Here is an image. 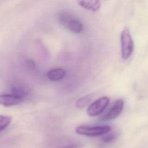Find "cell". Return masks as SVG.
<instances>
[{
  "instance_id": "9",
  "label": "cell",
  "mask_w": 148,
  "mask_h": 148,
  "mask_svg": "<svg viewBox=\"0 0 148 148\" xmlns=\"http://www.w3.org/2000/svg\"><path fill=\"white\" fill-rule=\"evenodd\" d=\"M12 94L23 98L28 94V90L27 88L22 84H16L12 86L11 88Z\"/></svg>"
},
{
  "instance_id": "13",
  "label": "cell",
  "mask_w": 148,
  "mask_h": 148,
  "mask_svg": "<svg viewBox=\"0 0 148 148\" xmlns=\"http://www.w3.org/2000/svg\"><path fill=\"white\" fill-rule=\"evenodd\" d=\"M61 148H83V145L80 143H73L64 146Z\"/></svg>"
},
{
  "instance_id": "2",
  "label": "cell",
  "mask_w": 148,
  "mask_h": 148,
  "mask_svg": "<svg viewBox=\"0 0 148 148\" xmlns=\"http://www.w3.org/2000/svg\"><path fill=\"white\" fill-rule=\"evenodd\" d=\"M121 53L122 58L128 59L132 54L134 50V41L130 29L125 28L121 33Z\"/></svg>"
},
{
  "instance_id": "8",
  "label": "cell",
  "mask_w": 148,
  "mask_h": 148,
  "mask_svg": "<svg viewBox=\"0 0 148 148\" xmlns=\"http://www.w3.org/2000/svg\"><path fill=\"white\" fill-rule=\"evenodd\" d=\"M66 75L65 71L62 68H55L49 71L47 76L51 81H58L62 79Z\"/></svg>"
},
{
  "instance_id": "3",
  "label": "cell",
  "mask_w": 148,
  "mask_h": 148,
  "mask_svg": "<svg viewBox=\"0 0 148 148\" xmlns=\"http://www.w3.org/2000/svg\"><path fill=\"white\" fill-rule=\"evenodd\" d=\"M112 128L108 125L102 126H88L80 125L75 128V132L82 135H85L90 137L98 136L103 135L110 132Z\"/></svg>"
},
{
  "instance_id": "14",
  "label": "cell",
  "mask_w": 148,
  "mask_h": 148,
  "mask_svg": "<svg viewBox=\"0 0 148 148\" xmlns=\"http://www.w3.org/2000/svg\"><path fill=\"white\" fill-rule=\"evenodd\" d=\"M27 64H28V66L31 68H35V64L34 63V62L31 60H28V62H27Z\"/></svg>"
},
{
  "instance_id": "4",
  "label": "cell",
  "mask_w": 148,
  "mask_h": 148,
  "mask_svg": "<svg viewBox=\"0 0 148 148\" xmlns=\"http://www.w3.org/2000/svg\"><path fill=\"white\" fill-rule=\"evenodd\" d=\"M109 102V98L108 97H102L92 103L87 109V113L88 116L94 117L100 114L108 106Z\"/></svg>"
},
{
  "instance_id": "1",
  "label": "cell",
  "mask_w": 148,
  "mask_h": 148,
  "mask_svg": "<svg viewBox=\"0 0 148 148\" xmlns=\"http://www.w3.org/2000/svg\"><path fill=\"white\" fill-rule=\"evenodd\" d=\"M59 21L64 27L74 33H80L83 31L82 22L74 16L66 12L61 13L59 16Z\"/></svg>"
},
{
  "instance_id": "12",
  "label": "cell",
  "mask_w": 148,
  "mask_h": 148,
  "mask_svg": "<svg viewBox=\"0 0 148 148\" xmlns=\"http://www.w3.org/2000/svg\"><path fill=\"white\" fill-rule=\"evenodd\" d=\"M108 132L107 134H105L101 138L102 142L104 143H110L114 141L118 136V134L116 132L109 133Z\"/></svg>"
},
{
  "instance_id": "6",
  "label": "cell",
  "mask_w": 148,
  "mask_h": 148,
  "mask_svg": "<svg viewBox=\"0 0 148 148\" xmlns=\"http://www.w3.org/2000/svg\"><path fill=\"white\" fill-rule=\"evenodd\" d=\"M23 101V98L13 94L0 95V105L5 106L17 105L22 103Z\"/></svg>"
},
{
  "instance_id": "10",
  "label": "cell",
  "mask_w": 148,
  "mask_h": 148,
  "mask_svg": "<svg viewBox=\"0 0 148 148\" xmlns=\"http://www.w3.org/2000/svg\"><path fill=\"white\" fill-rule=\"evenodd\" d=\"M94 94H88L83 96L82 97L79 98L76 102V106L77 108H83L86 106L94 98Z\"/></svg>"
},
{
  "instance_id": "5",
  "label": "cell",
  "mask_w": 148,
  "mask_h": 148,
  "mask_svg": "<svg viewBox=\"0 0 148 148\" xmlns=\"http://www.w3.org/2000/svg\"><path fill=\"white\" fill-rule=\"evenodd\" d=\"M124 105V101L122 99H119L115 101L108 112L102 116L101 120L103 121L112 120L117 117L121 113Z\"/></svg>"
},
{
  "instance_id": "11",
  "label": "cell",
  "mask_w": 148,
  "mask_h": 148,
  "mask_svg": "<svg viewBox=\"0 0 148 148\" xmlns=\"http://www.w3.org/2000/svg\"><path fill=\"white\" fill-rule=\"evenodd\" d=\"M11 117L5 115H0V132L5 130L10 123Z\"/></svg>"
},
{
  "instance_id": "7",
  "label": "cell",
  "mask_w": 148,
  "mask_h": 148,
  "mask_svg": "<svg viewBox=\"0 0 148 148\" xmlns=\"http://www.w3.org/2000/svg\"><path fill=\"white\" fill-rule=\"evenodd\" d=\"M76 1L83 8L92 12L98 10L101 7L100 0H76Z\"/></svg>"
}]
</instances>
